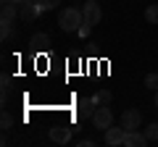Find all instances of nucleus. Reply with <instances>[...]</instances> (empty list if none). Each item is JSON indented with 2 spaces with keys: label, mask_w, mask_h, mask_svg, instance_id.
<instances>
[{
  "label": "nucleus",
  "mask_w": 158,
  "mask_h": 147,
  "mask_svg": "<svg viewBox=\"0 0 158 147\" xmlns=\"http://www.w3.org/2000/svg\"><path fill=\"white\" fill-rule=\"evenodd\" d=\"M85 24V16H82V8H61V13H58V26L63 29V32H77L79 26Z\"/></svg>",
  "instance_id": "nucleus-1"
},
{
  "label": "nucleus",
  "mask_w": 158,
  "mask_h": 147,
  "mask_svg": "<svg viewBox=\"0 0 158 147\" xmlns=\"http://www.w3.org/2000/svg\"><path fill=\"white\" fill-rule=\"evenodd\" d=\"M92 126L100 129V131L111 129V126H113V110H111L108 105H98L95 113H92Z\"/></svg>",
  "instance_id": "nucleus-2"
},
{
  "label": "nucleus",
  "mask_w": 158,
  "mask_h": 147,
  "mask_svg": "<svg viewBox=\"0 0 158 147\" xmlns=\"http://www.w3.org/2000/svg\"><path fill=\"white\" fill-rule=\"evenodd\" d=\"M82 16H85V24H90V26L100 24V18H103L100 3H98V0H87L85 6H82Z\"/></svg>",
  "instance_id": "nucleus-3"
},
{
  "label": "nucleus",
  "mask_w": 158,
  "mask_h": 147,
  "mask_svg": "<svg viewBox=\"0 0 158 147\" xmlns=\"http://www.w3.org/2000/svg\"><path fill=\"white\" fill-rule=\"evenodd\" d=\"M121 126H124L127 131L140 129V126H142V113L137 110V108H127L124 113H121Z\"/></svg>",
  "instance_id": "nucleus-4"
},
{
  "label": "nucleus",
  "mask_w": 158,
  "mask_h": 147,
  "mask_svg": "<svg viewBox=\"0 0 158 147\" xmlns=\"http://www.w3.org/2000/svg\"><path fill=\"white\" fill-rule=\"evenodd\" d=\"M124 139H127V129L124 126H111V129H106V137H103V142H106L108 147L124 145Z\"/></svg>",
  "instance_id": "nucleus-5"
},
{
  "label": "nucleus",
  "mask_w": 158,
  "mask_h": 147,
  "mask_svg": "<svg viewBox=\"0 0 158 147\" xmlns=\"http://www.w3.org/2000/svg\"><path fill=\"white\" fill-rule=\"evenodd\" d=\"M71 131H74V126H69V124H56L48 134H50V139L53 142H58V145H66L69 139H71Z\"/></svg>",
  "instance_id": "nucleus-6"
},
{
  "label": "nucleus",
  "mask_w": 158,
  "mask_h": 147,
  "mask_svg": "<svg viewBox=\"0 0 158 147\" xmlns=\"http://www.w3.org/2000/svg\"><path fill=\"white\" fill-rule=\"evenodd\" d=\"M95 108H98V102L92 100V97H82V100L77 102V118L79 121H82V118H92Z\"/></svg>",
  "instance_id": "nucleus-7"
},
{
  "label": "nucleus",
  "mask_w": 158,
  "mask_h": 147,
  "mask_svg": "<svg viewBox=\"0 0 158 147\" xmlns=\"http://www.w3.org/2000/svg\"><path fill=\"white\" fill-rule=\"evenodd\" d=\"M148 134H140L137 129H132V131H127V139H124V147H145L148 145Z\"/></svg>",
  "instance_id": "nucleus-8"
},
{
  "label": "nucleus",
  "mask_w": 158,
  "mask_h": 147,
  "mask_svg": "<svg viewBox=\"0 0 158 147\" xmlns=\"http://www.w3.org/2000/svg\"><path fill=\"white\" fill-rule=\"evenodd\" d=\"M19 13H21L24 21H34L40 13H45V11H42V6H40V3H27V6L19 8Z\"/></svg>",
  "instance_id": "nucleus-9"
},
{
  "label": "nucleus",
  "mask_w": 158,
  "mask_h": 147,
  "mask_svg": "<svg viewBox=\"0 0 158 147\" xmlns=\"http://www.w3.org/2000/svg\"><path fill=\"white\" fill-rule=\"evenodd\" d=\"M16 18H21V13H19V6H3L0 21H3V24H13Z\"/></svg>",
  "instance_id": "nucleus-10"
},
{
  "label": "nucleus",
  "mask_w": 158,
  "mask_h": 147,
  "mask_svg": "<svg viewBox=\"0 0 158 147\" xmlns=\"http://www.w3.org/2000/svg\"><path fill=\"white\" fill-rule=\"evenodd\" d=\"M48 47H50V37L48 34H34L32 37V50L34 53H45Z\"/></svg>",
  "instance_id": "nucleus-11"
},
{
  "label": "nucleus",
  "mask_w": 158,
  "mask_h": 147,
  "mask_svg": "<svg viewBox=\"0 0 158 147\" xmlns=\"http://www.w3.org/2000/svg\"><path fill=\"white\" fill-rule=\"evenodd\" d=\"M111 89H98L95 92V95H92V100H95L98 102V105H108V102H111Z\"/></svg>",
  "instance_id": "nucleus-12"
},
{
  "label": "nucleus",
  "mask_w": 158,
  "mask_h": 147,
  "mask_svg": "<svg viewBox=\"0 0 158 147\" xmlns=\"http://www.w3.org/2000/svg\"><path fill=\"white\" fill-rule=\"evenodd\" d=\"M145 18H148V24H158V3L145 8Z\"/></svg>",
  "instance_id": "nucleus-13"
},
{
  "label": "nucleus",
  "mask_w": 158,
  "mask_h": 147,
  "mask_svg": "<svg viewBox=\"0 0 158 147\" xmlns=\"http://www.w3.org/2000/svg\"><path fill=\"white\" fill-rule=\"evenodd\" d=\"M145 134H148V139H158V121H153V124H148V129H145Z\"/></svg>",
  "instance_id": "nucleus-14"
},
{
  "label": "nucleus",
  "mask_w": 158,
  "mask_h": 147,
  "mask_svg": "<svg viewBox=\"0 0 158 147\" xmlns=\"http://www.w3.org/2000/svg\"><path fill=\"white\" fill-rule=\"evenodd\" d=\"M145 87L148 89H158V74H148L145 76Z\"/></svg>",
  "instance_id": "nucleus-15"
},
{
  "label": "nucleus",
  "mask_w": 158,
  "mask_h": 147,
  "mask_svg": "<svg viewBox=\"0 0 158 147\" xmlns=\"http://www.w3.org/2000/svg\"><path fill=\"white\" fill-rule=\"evenodd\" d=\"M0 126H3V131H8L13 126V118H11V113H6V110H3V118H0Z\"/></svg>",
  "instance_id": "nucleus-16"
},
{
  "label": "nucleus",
  "mask_w": 158,
  "mask_h": 147,
  "mask_svg": "<svg viewBox=\"0 0 158 147\" xmlns=\"http://www.w3.org/2000/svg\"><path fill=\"white\" fill-rule=\"evenodd\" d=\"M40 6H42V11H53V8H58V3L61 0H37Z\"/></svg>",
  "instance_id": "nucleus-17"
},
{
  "label": "nucleus",
  "mask_w": 158,
  "mask_h": 147,
  "mask_svg": "<svg viewBox=\"0 0 158 147\" xmlns=\"http://www.w3.org/2000/svg\"><path fill=\"white\" fill-rule=\"evenodd\" d=\"M8 92H11V76H8V74H3V100L8 97Z\"/></svg>",
  "instance_id": "nucleus-18"
},
{
  "label": "nucleus",
  "mask_w": 158,
  "mask_h": 147,
  "mask_svg": "<svg viewBox=\"0 0 158 147\" xmlns=\"http://www.w3.org/2000/svg\"><path fill=\"white\" fill-rule=\"evenodd\" d=\"M77 32H79V37H82V40H87V37H90V32H92V26H90V24H82Z\"/></svg>",
  "instance_id": "nucleus-19"
},
{
  "label": "nucleus",
  "mask_w": 158,
  "mask_h": 147,
  "mask_svg": "<svg viewBox=\"0 0 158 147\" xmlns=\"http://www.w3.org/2000/svg\"><path fill=\"white\" fill-rule=\"evenodd\" d=\"M95 145V139H90V137H87V139H79V147H92Z\"/></svg>",
  "instance_id": "nucleus-20"
},
{
  "label": "nucleus",
  "mask_w": 158,
  "mask_h": 147,
  "mask_svg": "<svg viewBox=\"0 0 158 147\" xmlns=\"http://www.w3.org/2000/svg\"><path fill=\"white\" fill-rule=\"evenodd\" d=\"M3 6H19V8H21L24 0H3Z\"/></svg>",
  "instance_id": "nucleus-21"
},
{
  "label": "nucleus",
  "mask_w": 158,
  "mask_h": 147,
  "mask_svg": "<svg viewBox=\"0 0 158 147\" xmlns=\"http://www.w3.org/2000/svg\"><path fill=\"white\" fill-rule=\"evenodd\" d=\"M156 110H158V95H156Z\"/></svg>",
  "instance_id": "nucleus-22"
}]
</instances>
